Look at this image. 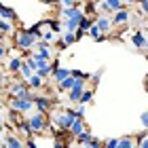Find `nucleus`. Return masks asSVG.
Returning a JSON list of instances; mask_svg holds the SVG:
<instances>
[{"label": "nucleus", "mask_w": 148, "mask_h": 148, "mask_svg": "<svg viewBox=\"0 0 148 148\" xmlns=\"http://www.w3.org/2000/svg\"><path fill=\"white\" fill-rule=\"evenodd\" d=\"M0 83H2V78H0Z\"/></svg>", "instance_id": "nucleus-43"}, {"label": "nucleus", "mask_w": 148, "mask_h": 148, "mask_svg": "<svg viewBox=\"0 0 148 148\" xmlns=\"http://www.w3.org/2000/svg\"><path fill=\"white\" fill-rule=\"evenodd\" d=\"M87 34H89V36H91L93 40H97L99 36H102V32H99V30H97V25H95V23H93V25H91V28H89V32H87Z\"/></svg>", "instance_id": "nucleus-29"}, {"label": "nucleus", "mask_w": 148, "mask_h": 148, "mask_svg": "<svg viewBox=\"0 0 148 148\" xmlns=\"http://www.w3.org/2000/svg\"><path fill=\"white\" fill-rule=\"evenodd\" d=\"M140 121H142V125H144V129L148 131V112H142V116H140Z\"/></svg>", "instance_id": "nucleus-33"}, {"label": "nucleus", "mask_w": 148, "mask_h": 148, "mask_svg": "<svg viewBox=\"0 0 148 148\" xmlns=\"http://www.w3.org/2000/svg\"><path fill=\"white\" fill-rule=\"evenodd\" d=\"M53 121H55V127H57L59 131H70L72 123L76 121V114H74V110L66 108V110H62V112H59L57 116H53Z\"/></svg>", "instance_id": "nucleus-1"}, {"label": "nucleus", "mask_w": 148, "mask_h": 148, "mask_svg": "<svg viewBox=\"0 0 148 148\" xmlns=\"http://www.w3.org/2000/svg\"><path fill=\"white\" fill-rule=\"evenodd\" d=\"M144 49H146V53H148V40H146V47H144Z\"/></svg>", "instance_id": "nucleus-39"}, {"label": "nucleus", "mask_w": 148, "mask_h": 148, "mask_svg": "<svg viewBox=\"0 0 148 148\" xmlns=\"http://www.w3.org/2000/svg\"><path fill=\"white\" fill-rule=\"evenodd\" d=\"M83 17H85V13H80V11L76 9V11H74V15L68 19V21H64V28H66V32H72V34H74V32L78 30L80 19H83Z\"/></svg>", "instance_id": "nucleus-6"}, {"label": "nucleus", "mask_w": 148, "mask_h": 148, "mask_svg": "<svg viewBox=\"0 0 148 148\" xmlns=\"http://www.w3.org/2000/svg\"><path fill=\"white\" fill-rule=\"evenodd\" d=\"M36 55H38L40 59H45V62H49L51 55H53V53H51V45H47V42H42V40H40V42H38V53H36Z\"/></svg>", "instance_id": "nucleus-14"}, {"label": "nucleus", "mask_w": 148, "mask_h": 148, "mask_svg": "<svg viewBox=\"0 0 148 148\" xmlns=\"http://www.w3.org/2000/svg\"><path fill=\"white\" fill-rule=\"evenodd\" d=\"M146 28H148V19H146Z\"/></svg>", "instance_id": "nucleus-42"}, {"label": "nucleus", "mask_w": 148, "mask_h": 148, "mask_svg": "<svg viewBox=\"0 0 148 148\" xmlns=\"http://www.w3.org/2000/svg\"><path fill=\"white\" fill-rule=\"evenodd\" d=\"M91 25H93V17H83V19H80V25H78V30L80 32H89V28H91Z\"/></svg>", "instance_id": "nucleus-23"}, {"label": "nucleus", "mask_w": 148, "mask_h": 148, "mask_svg": "<svg viewBox=\"0 0 148 148\" xmlns=\"http://www.w3.org/2000/svg\"><path fill=\"white\" fill-rule=\"evenodd\" d=\"M85 93V80H76V85L72 87V89L68 91V97H70V102L72 104H78V99L80 95Z\"/></svg>", "instance_id": "nucleus-8"}, {"label": "nucleus", "mask_w": 148, "mask_h": 148, "mask_svg": "<svg viewBox=\"0 0 148 148\" xmlns=\"http://www.w3.org/2000/svg\"><path fill=\"white\" fill-rule=\"evenodd\" d=\"M97 25V30L99 32H110V28H112V23H110V17L108 15H97V19L93 21Z\"/></svg>", "instance_id": "nucleus-13"}, {"label": "nucleus", "mask_w": 148, "mask_h": 148, "mask_svg": "<svg viewBox=\"0 0 148 148\" xmlns=\"http://www.w3.org/2000/svg\"><path fill=\"white\" fill-rule=\"evenodd\" d=\"M25 83H28V89H30V91H36V89H42L45 80L40 78V76H36V74H34V76H32L30 80H25Z\"/></svg>", "instance_id": "nucleus-17"}, {"label": "nucleus", "mask_w": 148, "mask_h": 148, "mask_svg": "<svg viewBox=\"0 0 148 148\" xmlns=\"http://www.w3.org/2000/svg\"><path fill=\"white\" fill-rule=\"evenodd\" d=\"M55 148H70V146L66 144V142H62L59 138H55Z\"/></svg>", "instance_id": "nucleus-34"}, {"label": "nucleus", "mask_w": 148, "mask_h": 148, "mask_svg": "<svg viewBox=\"0 0 148 148\" xmlns=\"http://www.w3.org/2000/svg\"><path fill=\"white\" fill-rule=\"evenodd\" d=\"M83 131H85V123H83V119H76V121L72 123V127H70V133H72V138L80 136Z\"/></svg>", "instance_id": "nucleus-18"}, {"label": "nucleus", "mask_w": 148, "mask_h": 148, "mask_svg": "<svg viewBox=\"0 0 148 148\" xmlns=\"http://www.w3.org/2000/svg\"><path fill=\"white\" fill-rule=\"evenodd\" d=\"M4 142H6V148H25L23 142H21L19 138H15L13 133H9V136L4 138Z\"/></svg>", "instance_id": "nucleus-16"}, {"label": "nucleus", "mask_w": 148, "mask_h": 148, "mask_svg": "<svg viewBox=\"0 0 148 148\" xmlns=\"http://www.w3.org/2000/svg\"><path fill=\"white\" fill-rule=\"evenodd\" d=\"M23 146H25V148H38V146H36V142H34L32 138H30V140H25V144H23Z\"/></svg>", "instance_id": "nucleus-35"}, {"label": "nucleus", "mask_w": 148, "mask_h": 148, "mask_svg": "<svg viewBox=\"0 0 148 148\" xmlns=\"http://www.w3.org/2000/svg\"><path fill=\"white\" fill-rule=\"evenodd\" d=\"M74 40H76V36H74L72 32H64V40H62V42H64L66 47H70V45L74 42Z\"/></svg>", "instance_id": "nucleus-28"}, {"label": "nucleus", "mask_w": 148, "mask_h": 148, "mask_svg": "<svg viewBox=\"0 0 148 148\" xmlns=\"http://www.w3.org/2000/svg\"><path fill=\"white\" fill-rule=\"evenodd\" d=\"M116 148H136L133 146V138H121Z\"/></svg>", "instance_id": "nucleus-26"}, {"label": "nucleus", "mask_w": 148, "mask_h": 148, "mask_svg": "<svg viewBox=\"0 0 148 148\" xmlns=\"http://www.w3.org/2000/svg\"><path fill=\"white\" fill-rule=\"evenodd\" d=\"M19 74H21V78H23V80H30V78L34 76L36 72H34V70H32V68H30L28 64L23 62V64H21V68H19Z\"/></svg>", "instance_id": "nucleus-21"}, {"label": "nucleus", "mask_w": 148, "mask_h": 148, "mask_svg": "<svg viewBox=\"0 0 148 148\" xmlns=\"http://www.w3.org/2000/svg\"><path fill=\"white\" fill-rule=\"evenodd\" d=\"M32 108H34V102L23 99V97H11V102H9V110H15L19 114H28Z\"/></svg>", "instance_id": "nucleus-3"}, {"label": "nucleus", "mask_w": 148, "mask_h": 148, "mask_svg": "<svg viewBox=\"0 0 148 148\" xmlns=\"http://www.w3.org/2000/svg\"><path fill=\"white\" fill-rule=\"evenodd\" d=\"M146 89H148V78H146Z\"/></svg>", "instance_id": "nucleus-41"}, {"label": "nucleus", "mask_w": 148, "mask_h": 148, "mask_svg": "<svg viewBox=\"0 0 148 148\" xmlns=\"http://www.w3.org/2000/svg\"><path fill=\"white\" fill-rule=\"evenodd\" d=\"M28 123L32 127V131H34V136H45V129H47V116L45 114H40V112L32 114L28 119Z\"/></svg>", "instance_id": "nucleus-4"}, {"label": "nucleus", "mask_w": 148, "mask_h": 148, "mask_svg": "<svg viewBox=\"0 0 148 148\" xmlns=\"http://www.w3.org/2000/svg\"><path fill=\"white\" fill-rule=\"evenodd\" d=\"M74 114H76V119H83V116H85V106H83V104H78V106H76V110H74Z\"/></svg>", "instance_id": "nucleus-32"}, {"label": "nucleus", "mask_w": 148, "mask_h": 148, "mask_svg": "<svg viewBox=\"0 0 148 148\" xmlns=\"http://www.w3.org/2000/svg\"><path fill=\"white\" fill-rule=\"evenodd\" d=\"M87 146H89V148H104V142H99V140L93 136V138H91V142L87 144Z\"/></svg>", "instance_id": "nucleus-30"}, {"label": "nucleus", "mask_w": 148, "mask_h": 148, "mask_svg": "<svg viewBox=\"0 0 148 148\" xmlns=\"http://www.w3.org/2000/svg\"><path fill=\"white\" fill-rule=\"evenodd\" d=\"M21 64H23V59H21V57H11V59H9V64H6V70H9L11 74H13V72H19Z\"/></svg>", "instance_id": "nucleus-19"}, {"label": "nucleus", "mask_w": 148, "mask_h": 148, "mask_svg": "<svg viewBox=\"0 0 148 148\" xmlns=\"http://www.w3.org/2000/svg\"><path fill=\"white\" fill-rule=\"evenodd\" d=\"M51 74H53V80H55V83L59 85L62 80H66V78L70 76V70H68V68H62V66H59V68H55Z\"/></svg>", "instance_id": "nucleus-15"}, {"label": "nucleus", "mask_w": 148, "mask_h": 148, "mask_svg": "<svg viewBox=\"0 0 148 148\" xmlns=\"http://www.w3.org/2000/svg\"><path fill=\"white\" fill-rule=\"evenodd\" d=\"M34 106L38 108L40 114H47V112L51 110V106H53V99L49 95H36L34 97Z\"/></svg>", "instance_id": "nucleus-7"}, {"label": "nucleus", "mask_w": 148, "mask_h": 148, "mask_svg": "<svg viewBox=\"0 0 148 148\" xmlns=\"http://www.w3.org/2000/svg\"><path fill=\"white\" fill-rule=\"evenodd\" d=\"M13 30H15V25L11 21H0V34H13Z\"/></svg>", "instance_id": "nucleus-25"}, {"label": "nucleus", "mask_w": 148, "mask_h": 148, "mask_svg": "<svg viewBox=\"0 0 148 148\" xmlns=\"http://www.w3.org/2000/svg\"><path fill=\"white\" fill-rule=\"evenodd\" d=\"M74 85H76V78H74V76H68L66 80H62L57 87H59V91H70Z\"/></svg>", "instance_id": "nucleus-22"}, {"label": "nucleus", "mask_w": 148, "mask_h": 148, "mask_svg": "<svg viewBox=\"0 0 148 148\" xmlns=\"http://www.w3.org/2000/svg\"><path fill=\"white\" fill-rule=\"evenodd\" d=\"M129 17H131V13L123 9V11H119V13H114V15L110 17V23L112 25H123V23H129Z\"/></svg>", "instance_id": "nucleus-9"}, {"label": "nucleus", "mask_w": 148, "mask_h": 148, "mask_svg": "<svg viewBox=\"0 0 148 148\" xmlns=\"http://www.w3.org/2000/svg\"><path fill=\"white\" fill-rule=\"evenodd\" d=\"M91 138H93V133H91L89 129H85L83 133H80V136H76V138H74V140H76V142H78L80 146H87V144H89V142H91Z\"/></svg>", "instance_id": "nucleus-20"}, {"label": "nucleus", "mask_w": 148, "mask_h": 148, "mask_svg": "<svg viewBox=\"0 0 148 148\" xmlns=\"http://www.w3.org/2000/svg\"><path fill=\"white\" fill-rule=\"evenodd\" d=\"M91 97H93V91L91 89H85V93H83V95H80V99H78V104H89L91 102Z\"/></svg>", "instance_id": "nucleus-27"}, {"label": "nucleus", "mask_w": 148, "mask_h": 148, "mask_svg": "<svg viewBox=\"0 0 148 148\" xmlns=\"http://www.w3.org/2000/svg\"><path fill=\"white\" fill-rule=\"evenodd\" d=\"M15 40H17V47L21 51H30L32 47H36L38 45V40L36 38H32L28 32H25V28H21V30H17L15 32Z\"/></svg>", "instance_id": "nucleus-2"}, {"label": "nucleus", "mask_w": 148, "mask_h": 148, "mask_svg": "<svg viewBox=\"0 0 148 148\" xmlns=\"http://www.w3.org/2000/svg\"><path fill=\"white\" fill-rule=\"evenodd\" d=\"M51 72H53V66H51V64H45V66H42V68H40V70H36V76H40V78L45 80V78L49 76Z\"/></svg>", "instance_id": "nucleus-24"}, {"label": "nucleus", "mask_w": 148, "mask_h": 148, "mask_svg": "<svg viewBox=\"0 0 148 148\" xmlns=\"http://www.w3.org/2000/svg\"><path fill=\"white\" fill-rule=\"evenodd\" d=\"M28 93H30V89H28V83H25V80L11 83V87H9V95L11 97H25Z\"/></svg>", "instance_id": "nucleus-5"}, {"label": "nucleus", "mask_w": 148, "mask_h": 148, "mask_svg": "<svg viewBox=\"0 0 148 148\" xmlns=\"http://www.w3.org/2000/svg\"><path fill=\"white\" fill-rule=\"evenodd\" d=\"M0 125H2V114H0Z\"/></svg>", "instance_id": "nucleus-40"}, {"label": "nucleus", "mask_w": 148, "mask_h": 148, "mask_svg": "<svg viewBox=\"0 0 148 148\" xmlns=\"http://www.w3.org/2000/svg\"><path fill=\"white\" fill-rule=\"evenodd\" d=\"M102 72H104V70H99L97 74H93V83H97V80H99V76H102Z\"/></svg>", "instance_id": "nucleus-38"}, {"label": "nucleus", "mask_w": 148, "mask_h": 148, "mask_svg": "<svg viewBox=\"0 0 148 148\" xmlns=\"http://www.w3.org/2000/svg\"><path fill=\"white\" fill-rule=\"evenodd\" d=\"M15 127H17V131L21 133V136H25V140H30L32 136H34V131H32V127H30V123H28V119H21Z\"/></svg>", "instance_id": "nucleus-11"}, {"label": "nucleus", "mask_w": 148, "mask_h": 148, "mask_svg": "<svg viewBox=\"0 0 148 148\" xmlns=\"http://www.w3.org/2000/svg\"><path fill=\"white\" fill-rule=\"evenodd\" d=\"M131 42H133L136 49H144V47H146V34H144L142 30H136L131 34Z\"/></svg>", "instance_id": "nucleus-12"}, {"label": "nucleus", "mask_w": 148, "mask_h": 148, "mask_svg": "<svg viewBox=\"0 0 148 148\" xmlns=\"http://www.w3.org/2000/svg\"><path fill=\"white\" fill-rule=\"evenodd\" d=\"M140 9H142L146 15H148V0H144V2H140Z\"/></svg>", "instance_id": "nucleus-37"}, {"label": "nucleus", "mask_w": 148, "mask_h": 148, "mask_svg": "<svg viewBox=\"0 0 148 148\" xmlns=\"http://www.w3.org/2000/svg\"><path fill=\"white\" fill-rule=\"evenodd\" d=\"M136 148H148V138H144V140H140Z\"/></svg>", "instance_id": "nucleus-36"}, {"label": "nucleus", "mask_w": 148, "mask_h": 148, "mask_svg": "<svg viewBox=\"0 0 148 148\" xmlns=\"http://www.w3.org/2000/svg\"><path fill=\"white\" fill-rule=\"evenodd\" d=\"M116 146H119V140H114V138H110V140L104 142V148H116Z\"/></svg>", "instance_id": "nucleus-31"}, {"label": "nucleus", "mask_w": 148, "mask_h": 148, "mask_svg": "<svg viewBox=\"0 0 148 148\" xmlns=\"http://www.w3.org/2000/svg\"><path fill=\"white\" fill-rule=\"evenodd\" d=\"M0 17H2V21H17V13L15 9H11V6H4L2 2H0Z\"/></svg>", "instance_id": "nucleus-10"}]
</instances>
